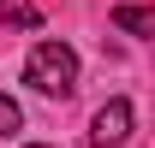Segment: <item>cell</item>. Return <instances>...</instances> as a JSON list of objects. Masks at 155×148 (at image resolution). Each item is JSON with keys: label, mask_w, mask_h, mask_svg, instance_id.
Returning <instances> with one entry per match:
<instances>
[{"label": "cell", "mask_w": 155, "mask_h": 148, "mask_svg": "<svg viewBox=\"0 0 155 148\" xmlns=\"http://www.w3.org/2000/svg\"><path fill=\"white\" fill-rule=\"evenodd\" d=\"M24 83L36 95H48V101H66L78 89V54L66 42H36L30 59H24Z\"/></svg>", "instance_id": "1"}, {"label": "cell", "mask_w": 155, "mask_h": 148, "mask_svg": "<svg viewBox=\"0 0 155 148\" xmlns=\"http://www.w3.org/2000/svg\"><path fill=\"white\" fill-rule=\"evenodd\" d=\"M131 125H137L131 101H125V95H114V101L90 119V148H125V142H131Z\"/></svg>", "instance_id": "2"}, {"label": "cell", "mask_w": 155, "mask_h": 148, "mask_svg": "<svg viewBox=\"0 0 155 148\" xmlns=\"http://www.w3.org/2000/svg\"><path fill=\"white\" fill-rule=\"evenodd\" d=\"M114 24L125 30V36H149V30H155V12H149V6H114Z\"/></svg>", "instance_id": "3"}, {"label": "cell", "mask_w": 155, "mask_h": 148, "mask_svg": "<svg viewBox=\"0 0 155 148\" xmlns=\"http://www.w3.org/2000/svg\"><path fill=\"white\" fill-rule=\"evenodd\" d=\"M12 130H24V107L12 95H0V136H12Z\"/></svg>", "instance_id": "4"}, {"label": "cell", "mask_w": 155, "mask_h": 148, "mask_svg": "<svg viewBox=\"0 0 155 148\" xmlns=\"http://www.w3.org/2000/svg\"><path fill=\"white\" fill-rule=\"evenodd\" d=\"M0 18H6V24H18V30H36V24H42V12H36V6H6Z\"/></svg>", "instance_id": "5"}, {"label": "cell", "mask_w": 155, "mask_h": 148, "mask_svg": "<svg viewBox=\"0 0 155 148\" xmlns=\"http://www.w3.org/2000/svg\"><path fill=\"white\" fill-rule=\"evenodd\" d=\"M30 148H54V142H30Z\"/></svg>", "instance_id": "6"}]
</instances>
